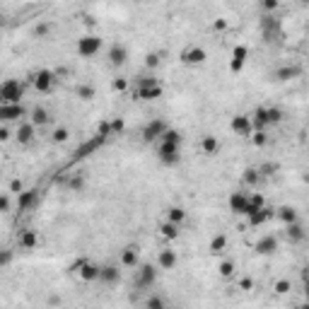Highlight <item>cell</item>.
I'll use <instances>...</instances> for the list:
<instances>
[{"instance_id": "1", "label": "cell", "mask_w": 309, "mask_h": 309, "mask_svg": "<svg viewBox=\"0 0 309 309\" xmlns=\"http://www.w3.org/2000/svg\"><path fill=\"white\" fill-rule=\"evenodd\" d=\"M251 121H254L256 131H263L266 126H275L282 121V111L278 107H258L251 114Z\"/></svg>"}, {"instance_id": "2", "label": "cell", "mask_w": 309, "mask_h": 309, "mask_svg": "<svg viewBox=\"0 0 309 309\" xmlns=\"http://www.w3.org/2000/svg\"><path fill=\"white\" fill-rule=\"evenodd\" d=\"M164 90H162V85L157 82V78H140L138 80V90H135V97L138 99H143V102H155V99H160Z\"/></svg>"}, {"instance_id": "3", "label": "cell", "mask_w": 309, "mask_h": 309, "mask_svg": "<svg viewBox=\"0 0 309 309\" xmlns=\"http://www.w3.org/2000/svg\"><path fill=\"white\" fill-rule=\"evenodd\" d=\"M22 94H25V85H22L20 80H5L3 85H0V99L8 102V104L20 102Z\"/></svg>"}, {"instance_id": "4", "label": "cell", "mask_w": 309, "mask_h": 309, "mask_svg": "<svg viewBox=\"0 0 309 309\" xmlns=\"http://www.w3.org/2000/svg\"><path fill=\"white\" fill-rule=\"evenodd\" d=\"M75 49H78V56H82V58H92V56L99 54V49H102V39H99L97 34H87V37H80Z\"/></svg>"}, {"instance_id": "5", "label": "cell", "mask_w": 309, "mask_h": 309, "mask_svg": "<svg viewBox=\"0 0 309 309\" xmlns=\"http://www.w3.org/2000/svg\"><path fill=\"white\" fill-rule=\"evenodd\" d=\"M179 152H181V145H179V143L162 140V143H160V150H157V157H160L162 164H167V167H174L176 162H179Z\"/></svg>"}, {"instance_id": "6", "label": "cell", "mask_w": 309, "mask_h": 309, "mask_svg": "<svg viewBox=\"0 0 309 309\" xmlns=\"http://www.w3.org/2000/svg\"><path fill=\"white\" fill-rule=\"evenodd\" d=\"M157 280V270L152 263H143L135 270V287H152Z\"/></svg>"}, {"instance_id": "7", "label": "cell", "mask_w": 309, "mask_h": 309, "mask_svg": "<svg viewBox=\"0 0 309 309\" xmlns=\"http://www.w3.org/2000/svg\"><path fill=\"white\" fill-rule=\"evenodd\" d=\"M181 63L184 66H201V63H205V58H208V54L203 51L201 46H186L184 51H181Z\"/></svg>"}, {"instance_id": "8", "label": "cell", "mask_w": 309, "mask_h": 309, "mask_svg": "<svg viewBox=\"0 0 309 309\" xmlns=\"http://www.w3.org/2000/svg\"><path fill=\"white\" fill-rule=\"evenodd\" d=\"M229 128H232V133H237V135H251L254 133V121L246 114H237V116H232Z\"/></svg>"}, {"instance_id": "9", "label": "cell", "mask_w": 309, "mask_h": 309, "mask_svg": "<svg viewBox=\"0 0 309 309\" xmlns=\"http://www.w3.org/2000/svg\"><path fill=\"white\" fill-rule=\"evenodd\" d=\"M54 82H56V75L51 70H37V73H32V85L39 92H49L54 87Z\"/></svg>"}, {"instance_id": "10", "label": "cell", "mask_w": 309, "mask_h": 309, "mask_svg": "<svg viewBox=\"0 0 309 309\" xmlns=\"http://www.w3.org/2000/svg\"><path fill=\"white\" fill-rule=\"evenodd\" d=\"M104 140H107V138H104V135H94V138H90V140H87V143H82L80 148L75 150V155H73V160H85V157H90V155H92V152H97V150L102 148V143H104Z\"/></svg>"}, {"instance_id": "11", "label": "cell", "mask_w": 309, "mask_h": 309, "mask_svg": "<svg viewBox=\"0 0 309 309\" xmlns=\"http://www.w3.org/2000/svg\"><path fill=\"white\" fill-rule=\"evenodd\" d=\"M22 116H27V109L22 107L20 102H15V104L3 102V104H0V119H3V121H20Z\"/></svg>"}, {"instance_id": "12", "label": "cell", "mask_w": 309, "mask_h": 309, "mask_svg": "<svg viewBox=\"0 0 309 309\" xmlns=\"http://www.w3.org/2000/svg\"><path fill=\"white\" fill-rule=\"evenodd\" d=\"M169 126L162 121V119H155V121H150L145 128H143V140L145 143H155V140H160L162 135H164V131H167Z\"/></svg>"}, {"instance_id": "13", "label": "cell", "mask_w": 309, "mask_h": 309, "mask_svg": "<svg viewBox=\"0 0 309 309\" xmlns=\"http://www.w3.org/2000/svg\"><path fill=\"white\" fill-rule=\"evenodd\" d=\"M254 251L258 256H273L278 251V239H275L273 234H266V237H261V239L254 244Z\"/></svg>"}, {"instance_id": "14", "label": "cell", "mask_w": 309, "mask_h": 309, "mask_svg": "<svg viewBox=\"0 0 309 309\" xmlns=\"http://www.w3.org/2000/svg\"><path fill=\"white\" fill-rule=\"evenodd\" d=\"M246 58H249V49H246L244 44L234 46V49H232V58H229V70H232V73H239L244 68V63H246Z\"/></svg>"}, {"instance_id": "15", "label": "cell", "mask_w": 309, "mask_h": 309, "mask_svg": "<svg viewBox=\"0 0 309 309\" xmlns=\"http://www.w3.org/2000/svg\"><path fill=\"white\" fill-rule=\"evenodd\" d=\"M126 61H128V49L123 44H111V49H109V63L114 68H121V66H126Z\"/></svg>"}, {"instance_id": "16", "label": "cell", "mask_w": 309, "mask_h": 309, "mask_svg": "<svg viewBox=\"0 0 309 309\" xmlns=\"http://www.w3.org/2000/svg\"><path fill=\"white\" fill-rule=\"evenodd\" d=\"M261 29H263V39L270 41V39H275V37L280 34V22H278L273 15H263V20H261Z\"/></svg>"}, {"instance_id": "17", "label": "cell", "mask_w": 309, "mask_h": 309, "mask_svg": "<svg viewBox=\"0 0 309 309\" xmlns=\"http://www.w3.org/2000/svg\"><path fill=\"white\" fill-rule=\"evenodd\" d=\"M138 258H140V246H138V244H128L121 251V263L128 266V268H135V266H138Z\"/></svg>"}, {"instance_id": "18", "label": "cell", "mask_w": 309, "mask_h": 309, "mask_svg": "<svg viewBox=\"0 0 309 309\" xmlns=\"http://www.w3.org/2000/svg\"><path fill=\"white\" fill-rule=\"evenodd\" d=\"M229 210L232 213H239V215H244V210H246V205H249V196L246 193H242V191H237V193H232L229 196Z\"/></svg>"}, {"instance_id": "19", "label": "cell", "mask_w": 309, "mask_h": 309, "mask_svg": "<svg viewBox=\"0 0 309 309\" xmlns=\"http://www.w3.org/2000/svg\"><path fill=\"white\" fill-rule=\"evenodd\" d=\"M302 75V68L299 66H282L275 70V80L278 82H290V80H297Z\"/></svg>"}, {"instance_id": "20", "label": "cell", "mask_w": 309, "mask_h": 309, "mask_svg": "<svg viewBox=\"0 0 309 309\" xmlns=\"http://www.w3.org/2000/svg\"><path fill=\"white\" fill-rule=\"evenodd\" d=\"M285 237H287V242L299 244V242H304L307 232H304V227L299 222H290V225H285Z\"/></svg>"}, {"instance_id": "21", "label": "cell", "mask_w": 309, "mask_h": 309, "mask_svg": "<svg viewBox=\"0 0 309 309\" xmlns=\"http://www.w3.org/2000/svg\"><path fill=\"white\" fill-rule=\"evenodd\" d=\"M78 275H80L85 282H94V280H99V275H102V266H97V263H92V261H87V263L80 268Z\"/></svg>"}, {"instance_id": "22", "label": "cell", "mask_w": 309, "mask_h": 309, "mask_svg": "<svg viewBox=\"0 0 309 309\" xmlns=\"http://www.w3.org/2000/svg\"><path fill=\"white\" fill-rule=\"evenodd\" d=\"M273 215H275L273 208H261V210H256V213H251V215H246V220H249L251 227H261V225H263L266 220H270Z\"/></svg>"}, {"instance_id": "23", "label": "cell", "mask_w": 309, "mask_h": 309, "mask_svg": "<svg viewBox=\"0 0 309 309\" xmlns=\"http://www.w3.org/2000/svg\"><path fill=\"white\" fill-rule=\"evenodd\" d=\"M34 131H37V126L29 121V123H20V128H17V140H20V145H29L32 140H34Z\"/></svg>"}, {"instance_id": "24", "label": "cell", "mask_w": 309, "mask_h": 309, "mask_svg": "<svg viewBox=\"0 0 309 309\" xmlns=\"http://www.w3.org/2000/svg\"><path fill=\"white\" fill-rule=\"evenodd\" d=\"M37 198H39V191H37V188L22 191V193L17 196V208H20V210H27V208H32V205L37 203Z\"/></svg>"}, {"instance_id": "25", "label": "cell", "mask_w": 309, "mask_h": 309, "mask_svg": "<svg viewBox=\"0 0 309 309\" xmlns=\"http://www.w3.org/2000/svg\"><path fill=\"white\" fill-rule=\"evenodd\" d=\"M201 150H203V155L213 157V155H217V150H220V140H217L215 135H203Z\"/></svg>"}, {"instance_id": "26", "label": "cell", "mask_w": 309, "mask_h": 309, "mask_svg": "<svg viewBox=\"0 0 309 309\" xmlns=\"http://www.w3.org/2000/svg\"><path fill=\"white\" fill-rule=\"evenodd\" d=\"M157 266L164 270H172L176 266V254L172 249H162L160 251V258H157Z\"/></svg>"}, {"instance_id": "27", "label": "cell", "mask_w": 309, "mask_h": 309, "mask_svg": "<svg viewBox=\"0 0 309 309\" xmlns=\"http://www.w3.org/2000/svg\"><path fill=\"white\" fill-rule=\"evenodd\" d=\"M99 280L107 282V285H114V282L121 280V273L116 266H102V275H99Z\"/></svg>"}, {"instance_id": "28", "label": "cell", "mask_w": 309, "mask_h": 309, "mask_svg": "<svg viewBox=\"0 0 309 309\" xmlns=\"http://www.w3.org/2000/svg\"><path fill=\"white\" fill-rule=\"evenodd\" d=\"M29 121L34 123V126H46V123L51 121V116H49V111H46L44 107H34V109H32Z\"/></svg>"}, {"instance_id": "29", "label": "cell", "mask_w": 309, "mask_h": 309, "mask_svg": "<svg viewBox=\"0 0 309 309\" xmlns=\"http://www.w3.org/2000/svg\"><path fill=\"white\" fill-rule=\"evenodd\" d=\"M37 244H39V234H37V232L25 229V232L20 234V246H22V249H34Z\"/></svg>"}, {"instance_id": "30", "label": "cell", "mask_w": 309, "mask_h": 309, "mask_svg": "<svg viewBox=\"0 0 309 309\" xmlns=\"http://www.w3.org/2000/svg\"><path fill=\"white\" fill-rule=\"evenodd\" d=\"M160 232H162L164 239H176V237H179V225L172 222V220H164V222L160 225Z\"/></svg>"}, {"instance_id": "31", "label": "cell", "mask_w": 309, "mask_h": 309, "mask_svg": "<svg viewBox=\"0 0 309 309\" xmlns=\"http://www.w3.org/2000/svg\"><path fill=\"white\" fill-rule=\"evenodd\" d=\"M261 208H266V201H263V196H261V193H254V196H249V205H246L244 215H251V213L261 210Z\"/></svg>"}, {"instance_id": "32", "label": "cell", "mask_w": 309, "mask_h": 309, "mask_svg": "<svg viewBox=\"0 0 309 309\" xmlns=\"http://www.w3.org/2000/svg\"><path fill=\"white\" fill-rule=\"evenodd\" d=\"M275 215L280 217L285 225L297 222V210H295V208H290V205H282V208H278V210H275Z\"/></svg>"}, {"instance_id": "33", "label": "cell", "mask_w": 309, "mask_h": 309, "mask_svg": "<svg viewBox=\"0 0 309 309\" xmlns=\"http://www.w3.org/2000/svg\"><path fill=\"white\" fill-rule=\"evenodd\" d=\"M258 179H261V172H258V169H254V167H246V169H244L242 181L246 184V186H256Z\"/></svg>"}, {"instance_id": "34", "label": "cell", "mask_w": 309, "mask_h": 309, "mask_svg": "<svg viewBox=\"0 0 309 309\" xmlns=\"http://www.w3.org/2000/svg\"><path fill=\"white\" fill-rule=\"evenodd\" d=\"M225 246H227V237H225V234H215V237L210 239V251H213V254H222Z\"/></svg>"}, {"instance_id": "35", "label": "cell", "mask_w": 309, "mask_h": 309, "mask_svg": "<svg viewBox=\"0 0 309 309\" xmlns=\"http://www.w3.org/2000/svg\"><path fill=\"white\" fill-rule=\"evenodd\" d=\"M167 220L181 225V222L186 220V210H184V208H169V210H167Z\"/></svg>"}, {"instance_id": "36", "label": "cell", "mask_w": 309, "mask_h": 309, "mask_svg": "<svg viewBox=\"0 0 309 309\" xmlns=\"http://www.w3.org/2000/svg\"><path fill=\"white\" fill-rule=\"evenodd\" d=\"M220 275H222V278H232V275H234V270H237V266H234V261H222V263H220Z\"/></svg>"}, {"instance_id": "37", "label": "cell", "mask_w": 309, "mask_h": 309, "mask_svg": "<svg viewBox=\"0 0 309 309\" xmlns=\"http://www.w3.org/2000/svg\"><path fill=\"white\" fill-rule=\"evenodd\" d=\"M75 94H78L80 99H85V102H90L94 97V87H90V85H78V87H75Z\"/></svg>"}, {"instance_id": "38", "label": "cell", "mask_w": 309, "mask_h": 309, "mask_svg": "<svg viewBox=\"0 0 309 309\" xmlns=\"http://www.w3.org/2000/svg\"><path fill=\"white\" fill-rule=\"evenodd\" d=\"M249 138H251V143H254L256 148H263V145L268 143V135H266V131H254Z\"/></svg>"}, {"instance_id": "39", "label": "cell", "mask_w": 309, "mask_h": 309, "mask_svg": "<svg viewBox=\"0 0 309 309\" xmlns=\"http://www.w3.org/2000/svg\"><path fill=\"white\" fill-rule=\"evenodd\" d=\"M290 287H292V285H290V280H287V278H280V280L273 285L275 295H287V292H290Z\"/></svg>"}, {"instance_id": "40", "label": "cell", "mask_w": 309, "mask_h": 309, "mask_svg": "<svg viewBox=\"0 0 309 309\" xmlns=\"http://www.w3.org/2000/svg\"><path fill=\"white\" fill-rule=\"evenodd\" d=\"M160 140H169V143H179V145H181V133H179V131H174V128H167Z\"/></svg>"}, {"instance_id": "41", "label": "cell", "mask_w": 309, "mask_h": 309, "mask_svg": "<svg viewBox=\"0 0 309 309\" xmlns=\"http://www.w3.org/2000/svg\"><path fill=\"white\" fill-rule=\"evenodd\" d=\"M145 307H148V309H164V299H162V297H157V295H152V297H148V299H145Z\"/></svg>"}, {"instance_id": "42", "label": "cell", "mask_w": 309, "mask_h": 309, "mask_svg": "<svg viewBox=\"0 0 309 309\" xmlns=\"http://www.w3.org/2000/svg\"><path fill=\"white\" fill-rule=\"evenodd\" d=\"M68 186L73 188V191H82V186H85V176H82V174L70 176V181H68Z\"/></svg>"}, {"instance_id": "43", "label": "cell", "mask_w": 309, "mask_h": 309, "mask_svg": "<svg viewBox=\"0 0 309 309\" xmlns=\"http://www.w3.org/2000/svg\"><path fill=\"white\" fill-rule=\"evenodd\" d=\"M68 138H70V133H68V128H56L54 135H51V140L54 143H66Z\"/></svg>"}, {"instance_id": "44", "label": "cell", "mask_w": 309, "mask_h": 309, "mask_svg": "<svg viewBox=\"0 0 309 309\" xmlns=\"http://www.w3.org/2000/svg\"><path fill=\"white\" fill-rule=\"evenodd\" d=\"M109 126H111V135H119V133H123V128H126V123H123V119H111V121H109Z\"/></svg>"}, {"instance_id": "45", "label": "cell", "mask_w": 309, "mask_h": 309, "mask_svg": "<svg viewBox=\"0 0 309 309\" xmlns=\"http://www.w3.org/2000/svg\"><path fill=\"white\" fill-rule=\"evenodd\" d=\"M126 87H128L126 78H114V82H111V90L114 92H126Z\"/></svg>"}, {"instance_id": "46", "label": "cell", "mask_w": 309, "mask_h": 309, "mask_svg": "<svg viewBox=\"0 0 309 309\" xmlns=\"http://www.w3.org/2000/svg\"><path fill=\"white\" fill-rule=\"evenodd\" d=\"M261 5H263V10H266V15H273L275 10H278V0H261Z\"/></svg>"}, {"instance_id": "47", "label": "cell", "mask_w": 309, "mask_h": 309, "mask_svg": "<svg viewBox=\"0 0 309 309\" xmlns=\"http://www.w3.org/2000/svg\"><path fill=\"white\" fill-rule=\"evenodd\" d=\"M22 191H25V184H22L20 179H13V181H10V193H17V196H20Z\"/></svg>"}, {"instance_id": "48", "label": "cell", "mask_w": 309, "mask_h": 309, "mask_svg": "<svg viewBox=\"0 0 309 309\" xmlns=\"http://www.w3.org/2000/svg\"><path fill=\"white\" fill-rule=\"evenodd\" d=\"M275 169H278V167H275V164H268V162L258 167V172H261V174H263V176H270V174H275Z\"/></svg>"}, {"instance_id": "49", "label": "cell", "mask_w": 309, "mask_h": 309, "mask_svg": "<svg viewBox=\"0 0 309 309\" xmlns=\"http://www.w3.org/2000/svg\"><path fill=\"white\" fill-rule=\"evenodd\" d=\"M145 66H148V68H157V66H160V56H157V54H148V56H145Z\"/></svg>"}, {"instance_id": "50", "label": "cell", "mask_w": 309, "mask_h": 309, "mask_svg": "<svg viewBox=\"0 0 309 309\" xmlns=\"http://www.w3.org/2000/svg\"><path fill=\"white\" fill-rule=\"evenodd\" d=\"M10 210V193H3L0 196V213H8Z\"/></svg>"}, {"instance_id": "51", "label": "cell", "mask_w": 309, "mask_h": 309, "mask_svg": "<svg viewBox=\"0 0 309 309\" xmlns=\"http://www.w3.org/2000/svg\"><path fill=\"white\" fill-rule=\"evenodd\" d=\"M99 135H104V138H109L111 135V126H109V121H102L99 123V131H97Z\"/></svg>"}, {"instance_id": "52", "label": "cell", "mask_w": 309, "mask_h": 309, "mask_svg": "<svg viewBox=\"0 0 309 309\" xmlns=\"http://www.w3.org/2000/svg\"><path fill=\"white\" fill-rule=\"evenodd\" d=\"M87 263V258H80V261H75L73 266H70V273H80V268Z\"/></svg>"}, {"instance_id": "53", "label": "cell", "mask_w": 309, "mask_h": 309, "mask_svg": "<svg viewBox=\"0 0 309 309\" xmlns=\"http://www.w3.org/2000/svg\"><path fill=\"white\" fill-rule=\"evenodd\" d=\"M239 287H242V290H251V287H254V280H251V278H242V280H239Z\"/></svg>"}, {"instance_id": "54", "label": "cell", "mask_w": 309, "mask_h": 309, "mask_svg": "<svg viewBox=\"0 0 309 309\" xmlns=\"http://www.w3.org/2000/svg\"><path fill=\"white\" fill-rule=\"evenodd\" d=\"M302 278H304V295L309 297V273H302Z\"/></svg>"}, {"instance_id": "55", "label": "cell", "mask_w": 309, "mask_h": 309, "mask_svg": "<svg viewBox=\"0 0 309 309\" xmlns=\"http://www.w3.org/2000/svg\"><path fill=\"white\" fill-rule=\"evenodd\" d=\"M0 140H10V131L8 128H0Z\"/></svg>"}, {"instance_id": "56", "label": "cell", "mask_w": 309, "mask_h": 309, "mask_svg": "<svg viewBox=\"0 0 309 309\" xmlns=\"http://www.w3.org/2000/svg\"><path fill=\"white\" fill-rule=\"evenodd\" d=\"M225 27H227V25H225V20H217V22H215V29H225Z\"/></svg>"}, {"instance_id": "57", "label": "cell", "mask_w": 309, "mask_h": 309, "mask_svg": "<svg viewBox=\"0 0 309 309\" xmlns=\"http://www.w3.org/2000/svg\"><path fill=\"white\" fill-rule=\"evenodd\" d=\"M46 32H49V27H37V34H39V37L41 34H46Z\"/></svg>"}, {"instance_id": "58", "label": "cell", "mask_w": 309, "mask_h": 309, "mask_svg": "<svg viewBox=\"0 0 309 309\" xmlns=\"http://www.w3.org/2000/svg\"><path fill=\"white\" fill-rule=\"evenodd\" d=\"M302 273H309V263H307V266H304V268H302Z\"/></svg>"}, {"instance_id": "59", "label": "cell", "mask_w": 309, "mask_h": 309, "mask_svg": "<svg viewBox=\"0 0 309 309\" xmlns=\"http://www.w3.org/2000/svg\"><path fill=\"white\" fill-rule=\"evenodd\" d=\"M304 181H309V174H304Z\"/></svg>"}, {"instance_id": "60", "label": "cell", "mask_w": 309, "mask_h": 309, "mask_svg": "<svg viewBox=\"0 0 309 309\" xmlns=\"http://www.w3.org/2000/svg\"><path fill=\"white\" fill-rule=\"evenodd\" d=\"M297 3H309V0H297Z\"/></svg>"}]
</instances>
